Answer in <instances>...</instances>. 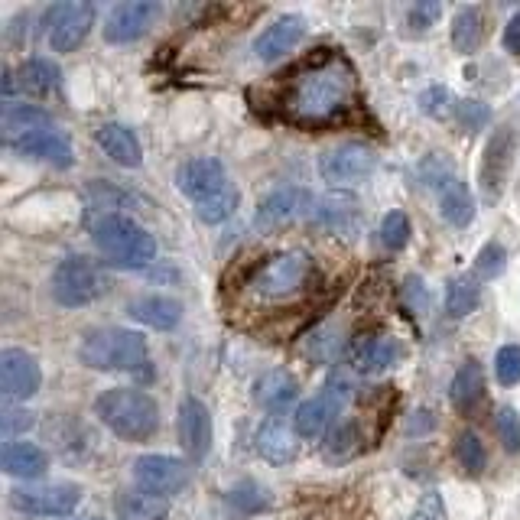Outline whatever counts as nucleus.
Instances as JSON below:
<instances>
[{"mask_svg":"<svg viewBox=\"0 0 520 520\" xmlns=\"http://www.w3.org/2000/svg\"><path fill=\"white\" fill-rule=\"evenodd\" d=\"M351 98H355L351 65L342 56H319L290 82L283 108L299 124H329L351 108Z\"/></svg>","mask_w":520,"mask_h":520,"instance_id":"1","label":"nucleus"},{"mask_svg":"<svg viewBox=\"0 0 520 520\" xmlns=\"http://www.w3.org/2000/svg\"><path fill=\"white\" fill-rule=\"evenodd\" d=\"M78 358L88 364L91 371H117V374H140L153 377L150 348L147 338L140 332L121 329V325H104V329L85 332L82 345H78Z\"/></svg>","mask_w":520,"mask_h":520,"instance_id":"2","label":"nucleus"},{"mask_svg":"<svg viewBox=\"0 0 520 520\" xmlns=\"http://www.w3.org/2000/svg\"><path fill=\"white\" fill-rule=\"evenodd\" d=\"M95 416L124 442H147L160 429V407L140 387H111L95 400Z\"/></svg>","mask_w":520,"mask_h":520,"instance_id":"3","label":"nucleus"},{"mask_svg":"<svg viewBox=\"0 0 520 520\" xmlns=\"http://www.w3.org/2000/svg\"><path fill=\"white\" fill-rule=\"evenodd\" d=\"M91 241L114 267L143 270L156 260V238L140 221L121 212L98 215L95 225H91Z\"/></svg>","mask_w":520,"mask_h":520,"instance_id":"4","label":"nucleus"},{"mask_svg":"<svg viewBox=\"0 0 520 520\" xmlns=\"http://www.w3.org/2000/svg\"><path fill=\"white\" fill-rule=\"evenodd\" d=\"M312 277H316V267H312V257L306 251H283L264 260L247 286L257 299H290L303 293Z\"/></svg>","mask_w":520,"mask_h":520,"instance_id":"5","label":"nucleus"},{"mask_svg":"<svg viewBox=\"0 0 520 520\" xmlns=\"http://www.w3.org/2000/svg\"><path fill=\"white\" fill-rule=\"evenodd\" d=\"M108 286H111L108 273L88 257H65L52 270V299L65 309L91 306L95 299L108 293Z\"/></svg>","mask_w":520,"mask_h":520,"instance_id":"6","label":"nucleus"},{"mask_svg":"<svg viewBox=\"0 0 520 520\" xmlns=\"http://www.w3.org/2000/svg\"><path fill=\"white\" fill-rule=\"evenodd\" d=\"M348 403H351V384L345 377L325 381L316 397H309L296 407V416H293L296 436L299 439L329 436V429L342 423V413L348 410Z\"/></svg>","mask_w":520,"mask_h":520,"instance_id":"7","label":"nucleus"},{"mask_svg":"<svg viewBox=\"0 0 520 520\" xmlns=\"http://www.w3.org/2000/svg\"><path fill=\"white\" fill-rule=\"evenodd\" d=\"M176 186L192 205H205L231 192L234 182L228 179V169L218 156H192L176 169Z\"/></svg>","mask_w":520,"mask_h":520,"instance_id":"8","label":"nucleus"},{"mask_svg":"<svg viewBox=\"0 0 520 520\" xmlns=\"http://www.w3.org/2000/svg\"><path fill=\"white\" fill-rule=\"evenodd\" d=\"M95 26V4L62 0L46 13V43L52 52H75Z\"/></svg>","mask_w":520,"mask_h":520,"instance_id":"9","label":"nucleus"},{"mask_svg":"<svg viewBox=\"0 0 520 520\" xmlns=\"http://www.w3.org/2000/svg\"><path fill=\"white\" fill-rule=\"evenodd\" d=\"M78 501H82V488L72 481H56V485H20L10 491V504L20 514L30 517H69Z\"/></svg>","mask_w":520,"mask_h":520,"instance_id":"10","label":"nucleus"},{"mask_svg":"<svg viewBox=\"0 0 520 520\" xmlns=\"http://www.w3.org/2000/svg\"><path fill=\"white\" fill-rule=\"evenodd\" d=\"M160 17H163L160 0H124V4H117L108 13V20H104V43L111 46L137 43V39H143L153 30Z\"/></svg>","mask_w":520,"mask_h":520,"instance_id":"11","label":"nucleus"},{"mask_svg":"<svg viewBox=\"0 0 520 520\" xmlns=\"http://www.w3.org/2000/svg\"><path fill=\"white\" fill-rule=\"evenodd\" d=\"M374 169H377V156L371 147H364V143H338V147H332L319 160L322 179L335 189L358 186V182L368 179Z\"/></svg>","mask_w":520,"mask_h":520,"instance_id":"12","label":"nucleus"},{"mask_svg":"<svg viewBox=\"0 0 520 520\" xmlns=\"http://www.w3.org/2000/svg\"><path fill=\"white\" fill-rule=\"evenodd\" d=\"M134 481L156 498H173L189 485V465L173 455H140L134 462Z\"/></svg>","mask_w":520,"mask_h":520,"instance_id":"13","label":"nucleus"},{"mask_svg":"<svg viewBox=\"0 0 520 520\" xmlns=\"http://www.w3.org/2000/svg\"><path fill=\"white\" fill-rule=\"evenodd\" d=\"M43 387V371L39 361L23 348H4L0 351V394L7 403L30 400Z\"/></svg>","mask_w":520,"mask_h":520,"instance_id":"14","label":"nucleus"},{"mask_svg":"<svg viewBox=\"0 0 520 520\" xmlns=\"http://www.w3.org/2000/svg\"><path fill=\"white\" fill-rule=\"evenodd\" d=\"M316 205H319V199L312 192L299 189V186H286V189L270 192L267 199L257 205L254 221L260 228L273 231V228L293 225V221H299V218H312L316 215Z\"/></svg>","mask_w":520,"mask_h":520,"instance_id":"15","label":"nucleus"},{"mask_svg":"<svg viewBox=\"0 0 520 520\" xmlns=\"http://www.w3.org/2000/svg\"><path fill=\"white\" fill-rule=\"evenodd\" d=\"M176 433H179V446L186 449L189 459L199 465L205 462L208 449H212V413L199 400L186 394L179 403V416H176Z\"/></svg>","mask_w":520,"mask_h":520,"instance_id":"16","label":"nucleus"},{"mask_svg":"<svg viewBox=\"0 0 520 520\" xmlns=\"http://www.w3.org/2000/svg\"><path fill=\"white\" fill-rule=\"evenodd\" d=\"M514 150H517L514 130L511 127L494 130V137L485 150V160H481V195H485V202L501 199L504 179L511 173V163H514Z\"/></svg>","mask_w":520,"mask_h":520,"instance_id":"17","label":"nucleus"},{"mask_svg":"<svg viewBox=\"0 0 520 520\" xmlns=\"http://www.w3.org/2000/svg\"><path fill=\"white\" fill-rule=\"evenodd\" d=\"M400 358H403V348L397 338L387 332H368L351 342V364H355L361 374H384L394 368Z\"/></svg>","mask_w":520,"mask_h":520,"instance_id":"18","label":"nucleus"},{"mask_svg":"<svg viewBox=\"0 0 520 520\" xmlns=\"http://www.w3.org/2000/svg\"><path fill=\"white\" fill-rule=\"evenodd\" d=\"M59 85H62V72H59V65L49 59H30L20 65L17 75L13 72L4 75L7 101L13 91H23V95H30V98H49L52 91H59Z\"/></svg>","mask_w":520,"mask_h":520,"instance_id":"19","label":"nucleus"},{"mask_svg":"<svg viewBox=\"0 0 520 520\" xmlns=\"http://www.w3.org/2000/svg\"><path fill=\"white\" fill-rule=\"evenodd\" d=\"M7 150L20 153V156H30V160H39V163H49L56 169H69L75 163L72 160V143L65 140V134L56 127H43V130H36V134H26L20 140H13Z\"/></svg>","mask_w":520,"mask_h":520,"instance_id":"20","label":"nucleus"},{"mask_svg":"<svg viewBox=\"0 0 520 520\" xmlns=\"http://www.w3.org/2000/svg\"><path fill=\"white\" fill-rule=\"evenodd\" d=\"M303 36H306V20L296 17V13H286V17L273 20L267 30L257 36L254 52L260 62H277L303 43Z\"/></svg>","mask_w":520,"mask_h":520,"instance_id":"21","label":"nucleus"},{"mask_svg":"<svg viewBox=\"0 0 520 520\" xmlns=\"http://www.w3.org/2000/svg\"><path fill=\"white\" fill-rule=\"evenodd\" d=\"M296 439L299 436L293 426H286L280 416H267V420L257 426L254 446L260 452V459H267L270 465H286V462H293L299 452Z\"/></svg>","mask_w":520,"mask_h":520,"instance_id":"22","label":"nucleus"},{"mask_svg":"<svg viewBox=\"0 0 520 520\" xmlns=\"http://www.w3.org/2000/svg\"><path fill=\"white\" fill-rule=\"evenodd\" d=\"M127 312H130V319H137V322L147 325V329H156V332H169L182 322V303L179 299L160 296V293H147V296L130 299Z\"/></svg>","mask_w":520,"mask_h":520,"instance_id":"23","label":"nucleus"},{"mask_svg":"<svg viewBox=\"0 0 520 520\" xmlns=\"http://www.w3.org/2000/svg\"><path fill=\"white\" fill-rule=\"evenodd\" d=\"M43 127H56L52 124L49 111H43L39 104H26V101H7L4 114H0V137H4V147H10L13 140H20L26 134H36Z\"/></svg>","mask_w":520,"mask_h":520,"instance_id":"24","label":"nucleus"},{"mask_svg":"<svg viewBox=\"0 0 520 520\" xmlns=\"http://www.w3.org/2000/svg\"><path fill=\"white\" fill-rule=\"evenodd\" d=\"M0 465L10 478H26L36 481L46 475L49 468V455L36 446V442H23V439H10L4 449H0Z\"/></svg>","mask_w":520,"mask_h":520,"instance_id":"25","label":"nucleus"},{"mask_svg":"<svg viewBox=\"0 0 520 520\" xmlns=\"http://www.w3.org/2000/svg\"><path fill=\"white\" fill-rule=\"evenodd\" d=\"M95 140H98V147L104 150V156H111L117 166L137 169L143 163L140 137L130 127H124V124H101L95 130Z\"/></svg>","mask_w":520,"mask_h":520,"instance_id":"26","label":"nucleus"},{"mask_svg":"<svg viewBox=\"0 0 520 520\" xmlns=\"http://www.w3.org/2000/svg\"><path fill=\"white\" fill-rule=\"evenodd\" d=\"M299 397V384H296V377L290 371H283V368H273L267 374H260L257 377V384H254V400L264 407L270 416H280L290 403Z\"/></svg>","mask_w":520,"mask_h":520,"instance_id":"27","label":"nucleus"},{"mask_svg":"<svg viewBox=\"0 0 520 520\" xmlns=\"http://www.w3.org/2000/svg\"><path fill=\"white\" fill-rule=\"evenodd\" d=\"M319 228L332 231V234H358L361 228V212H358V202L351 195H329V199H319L316 205V215H312Z\"/></svg>","mask_w":520,"mask_h":520,"instance_id":"28","label":"nucleus"},{"mask_svg":"<svg viewBox=\"0 0 520 520\" xmlns=\"http://www.w3.org/2000/svg\"><path fill=\"white\" fill-rule=\"evenodd\" d=\"M439 192V212L449 221L452 228H468L475 221V199L468 186L459 176H449L442 186H436Z\"/></svg>","mask_w":520,"mask_h":520,"instance_id":"29","label":"nucleus"},{"mask_svg":"<svg viewBox=\"0 0 520 520\" xmlns=\"http://www.w3.org/2000/svg\"><path fill=\"white\" fill-rule=\"evenodd\" d=\"M114 517L117 520H169V501L156 494L134 488L121 491L114 498Z\"/></svg>","mask_w":520,"mask_h":520,"instance_id":"30","label":"nucleus"},{"mask_svg":"<svg viewBox=\"0 0 520 520\" xmlns=\"http://www.w3.org/2000/svg\"><path fill=\"white\" fill-rule=\"evenodd\" d=\"M481 397H485V371H481L478 361H465L459 371H455L449 384V400L459 413H472Z\"/></svg>","mask_w":520,"mask_h":520,"instance_id":"31","label":"nucleus"},{"mask_svg":"<svg viewBox=\"0 0 520 520\" xmlns=\"http://www.w3.org/2000/svg\"><path fill=\"white\" fill-rule=\"evenodd\" d=\"M481 306V280L475 273H459L446 286V312L452 319H462Z\"/></svg>","mask_w":520,"mask_h":520,"instance_id":"32","label":"nucleus"},{"mask_svg":"<svg viewBox=\"0 0 520 520\" xmlns=\"http://www.w3.org/2000/svg\"><path fill=\"white\" fill-rule=\"evenodd\" d=\"M361 449V436H358V423L355 420H342L338 426L329 429V436L322 442V459L329 465H342L351 455H358Z\"/></svg>","mask_w":520,"mask_h":520,"instance_id":"33","label":"nucleus"},{"mask_svg":"<svg viewBox=\"0 0 520 520\" xmlns=\"http://www.w3.org/2000/svg\"><path fill=\"white\" fill-rule=\"evenodd\" d=\"M485 39V17H481L478 7H459V13L452 17V46L459 52H475Z\"/></svg>","mask_w":520,"mask_h":520,"instance_id":"34","label":"nucleus"},{"mask_svg":"<svg viewBox=\"0 0 520 520\" xmlns=\"http://www.w3.org/2000/svg\"><path fill=\"white\" fill-rule=\"evenodd\" d=\"M228 507H231L234 514L251 517L257 511H267V507H270V494H267V488H260L257 481H241V485L228 494Z\"/></svg>","mask_w":520,"mask_h":520,"instance_id":"35","label":"nucleus"},{"mask_svg":"<svg viewBox=\"0 0 520 520\" xmlns=\"http://www.w3.org/2000/svg\"><path fill=\"white\" fill-rule=\"evenodd\" d=\"M504 267H507V251H504V247H501L498 241H488V244L478 251L475 264H472V273H475V277H478L481 283H488V280H494V277H501Z\"/></svg>","mask_w":520,"mask_h":520,"instance_id":"36","label":"nucleus"},{"mask_svg":"<svg viewBox=\"0 0 520 520\" xmlns=\"http://www.w3.org/2000/svg\"><path fill=\"white\" fill-rule=\"evenodd\" d=\"M410 234H413V228H410V218L403 215V212H387L384 215V221H381V244L387 247V251H403V247L410 244Z\"/></svg>","mask_w":520,"mask_h":520,"instance_id":"37","label":"nucleus"},{"mask_svg":"<svg viewBox=\"0 0 520 520\" xmlns=\"http://www.w3.org/2000/svg\"><path fill=\"white\" fill-rule=\"evenodd\" d=\"M455 459L462 462L465 472L478 475L481 468H485L488 455H485V446H481V439L475 433H462L459 439H455Z\"/></svg>","mask_w":520,"mask_h":520,"instance_id":"38","label":"nucleus"},{"mask_svg":"<svg viewBox=\"0 0 520 520\" xmlns=\"http://www.w3.org/2000/svg\"><path fill=\"white\" fill-rule=\"evenodd\" d=\"M494 433H498L504 452H520V413L514 407H501L494 416Z\"/></svg>","mask_w":520,"mask_h":520,"instance_id":"39","label":"nucleus"},{"mask_svg":"<svg viewBox=\"0 0 520 520\" xmlns=\"http://www.w3.org/2000/svg\"><path fill=\"white\" fill-rule=\"evenodd\" d=\"M494 374L504 387L520 384V345H504L498 355H494Z\"/></svg>","mask_w":520,"mask_h":520,"instance_id":"40","label":"nucleus"},{"mask_svg":"<svg viewBox=\"0 0 520 520\" xmlns=\"http://www.w3.org/2000/svg\"><path fill=\"white\" fill-rule=\"evenodd\" d=\"M455 117H459V124L465 130H481L491 121V114L481 101H459L455 104Z\"/></svg>","mask_w":520,"mask_h":520,"instance_id":"41","label":"nucleus"},{"mask_svg":"<svg viewBox=\"0 0 520 520\" xmlns=\"http://www.w3.org/2000/svg\"><path fill=\"white\" fill-rule=\"evenodd\" d=\"M33 426H36V413H30V410H4V416H0L4 436L26 433V429H33Z\"/></svg>","mask_w":520,"mask_h":520,"instance_id":"42","label":"nucleus"},{"mask_svg":"<svg viewBox=\"0 0 520 520\" xmlns=\"http://www.w3.org/2000/svg\"><path fill=\"white\" fill-rule=\"evenodd\" d=\"M449 91L442 88V85H436V88H426L423 95H420V104H423V111L426 114H433V117H442L449 111Z\"/></svg>","mask_w":520,"mask_h":520,"instance_id":"43","label":"nucleus"},{"mask_svg":"<svg viewBox=\"0 0 520 520\" xmlns=\"http://www.w3.org/2000/svg\"><path fill=\"white\" fill-rule=\"evenodd\" d=\"M410 520H446V507H442V501H439V494H423L420 498V504H416V511H413V517Z\"/></svg>","mask_w":520,"mask_h":520,"instance_id":"44","label":"nucleus"},{"mask_svg":"<svg viewBox=\"0 0 520 520\" xmlns=\"http://www.w3.org/2000/svg\"><path fill=\"white\" fill-rule=\"evenodd\" d=\"M439 13H442V7L439 4H416L413 10H410V26L413 30H429V26H433L436 20H439Z\"/></svg>","mask_w":520,"mask_h":520,"instance_id":"45","label":"nucleus"},{"mask_svg":"<svg viewBox=\"0 0 520 520\" xmlns=\"http://www.w3.org/2000/svg\"><path fill=\"white\" fill-rule=\"evenodd\" d=\"M504 49L511 52V56H520V13H514L504 26Z\"/></svg>","mask_w":520,"mask_h":520,"instance_id":"46","label":"nucleus"},{"mask_svg":"<svg viewBox=\"0 0 520 520\" xmlns=\"http://www.w3.org/2000/svg\"><path fill=\"white\" fill-rule=\"evenodd\" d=\"M407 299H410V306H416V312H426L429 293H426L423 280H407Z\"/></svg>","mask_w":520,"mask_h":520,"instance_id":"47","label":"nucleus"},{"mask_svg":"<svg viewBox=\"0 0 520 520\" xmlns=\"http://www.w3.org/2000/svg\"><path fill=\"white\" fill-rule=\"evenodd\" d=\"M69 520H101V517H69Z\"/></svg>","mask_w":520,"mask_h":520,"instance_id":"48","label":"nucleus"}]
</instances>
